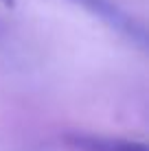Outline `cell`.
<instances>
[{
	"label": "cell",
	"mask_w": 149,
	"mask_h": 151,
	"mask_svg": "<svg viewBox=\"0 0 149 151\" xmlns=\"http://www.w3.org/2000/svg\"><path fill=\"white\" fill-rule=\"evenodd\" d=\"M77 151H147L143 142L132 140H119V138H96V136H73L68 138Z\"/></svg>",
	"instance_id": "6da1fadb"
}]
</instances>
